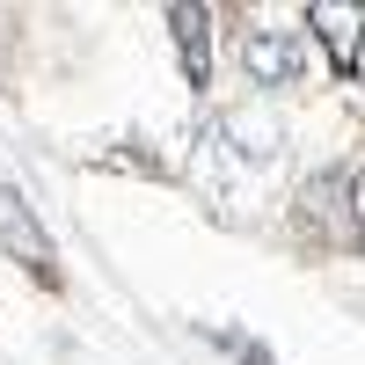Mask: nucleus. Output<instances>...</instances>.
Instances as JSON below:
<instances>
[{
	"mask_svg": "<svg viewBox=\"0 0 365 365\" xmlns=\"http://www.w3.org/2000/svg\"><path fill=\"white\" fill-rule=\"evenodd\" d=\"M168 29L182 37V81L205 88L212 81V44H205V8H168Z\"/></svg>",
	"mask_w": 365,
	"mask_h": 365,
	"instance_id": "obj_4",
	"label": "nucleus"
},
{
	"mask_svg": "<svg viewBox=\"0 0 365 365\" xmlns=\"http://www.w3.org/2000/svg\"><path fill=\"white\" fill-rule=\"evenodd\" d=\"M307 22L322 29V44H329V58L351 73L358 66V44H365V8H336V0H314L307 8Z\"/></svg>",
	"mask_w": 365,
	"mask_h": 365,
	"instance_id": "obj_2",
	"label": "nucleus"
},
{
	"mask_svg": "<svg viewBox=\"0 0 365 365\" xmlns=\"http://www.w3.org/2000/svg\"><path fill=\"white\" fill-rule=\"evenodd\" d=\"M241 58H249V73H256L263 88H278V81L299 73V44L285 37V29H263V37H249V44H241Z\"/></svg>",
	"mask_w": 365,
	"mask_h": 365,
	"instance_id": "obj_3",
	"label": "nucleus"
},
{
	"mask_svg": "<svg viewBox=\"0 0 365 365\" xmlns=\"http://www.w3.org/2000/svg\"><path fill=\"white\" fill-rule=\"evenodd\" d=\"M0 249H8L22 270L51 278V241H44V227H37V220H29V205H22L15 182H0Z\"/></svg>",
	"mask_w": 365,
	"mask_h": 365,
	"instance_id": "obj_1",
	"label": "nucleus"
}]
</instances>
